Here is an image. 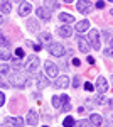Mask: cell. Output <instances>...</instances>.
<instances>
[{
  "mask_svg": "<svg viewBox=\"0 0 113 127\" xmlns=\"http://www.w3.org/2000/svg\"><path fill=\"white\" fill-rule=\"evenodd\" d=\"M10 83L14 85V87H19V88H24L30 85V81H29L25 76H24V73H14V75H10Z\"/></svg>",
  "mask_w": 113,
  "mask_h": 127,
  "instance_id": "cell-1",
  "label": "cell"
},
{
  "mask_svg": "<svg viewBox=\"0 0 113 127\" xmlns=\"http://www.w3.org/2000/svg\"><path fill=\"white\" fill-rule=\"evenodd\" d=\"M47 51H49L52 56H56V58H63V56L66 54V49H64V46H63L61 42H51V44L47 46Z\"/></svg>",
  "mask_w": 113,
  "mask_h": 127,
  "instance_id": "cell-2",
  "label": "cell"
},
{
  "mask_svg": "<svg viewBox=\"0 0 113 127\" xmlns=\"http://www.w3.org/2000/svg\"><path fill=\"white\" fill-rule=\"evenodd\" d=\"M88 39H90V44L93 49H100V32L96 29H91L88 32Z\"/></svg>",
  "mask_w": 113,
  "mask_h": 127,
  "instance_id": "cell-3",
  "label": "cell"
},
{
  "mask_svg": "<svg viewBox=\"0 0 113 127\" xmlns=\"http://www.w3.org/2000/svg\"><path fill=\"white\" fill-rule=\"evenodd\" d=\"M44 69H46L47 76H51V78H57V75H59V68H57L56 64L52 63V61H46V64H44Z\"/></svg>",
  "mask_w": 113,
  "mask_h": 127,
  "instance_id": "cell-4",
  "label": "cell"
},
{
  "mask_svg": "<svg viewBox=\"0 0 113 127\" xmlns=\"http://www.w3.org/2000/svg\"><path fill=\"white\" fill-rule=\"evenodd\" d=\"M36 85H37L39 90H44V88L49 87V80H47L46 75H42V73H37L36 75Z\"/></svg>",
  "mask_w": 113,
  "mask_h": 127,
  "instance_id": "cell-5",
  "label": "cell"
},
{
  "mask_svg": "<svg viewBox=\"0 0 113 127\" xmlns=\"http://www.w3.org/2000/svg\"><path fill=\"white\" fill-rule=\"evenodd\" d=\"M3 124L9 127H22L24 126V119L22 117H7L3 120Z\"/></svg>",
  "mask_w": 113,
  "mask_h": 127,
  "instance_id": "cell-6",
  "label": "cell"
},
{
  "mask_svg": "<svg viewBox=\"0 0 113 127\" xmlns=\"http://www.w3.org/2000/svg\"><path fill=\"white\" fill-rule=\"evenodd\" d=\"M37 66H39V58H36V56H30L29 61L25 63V69H27L29 73H34L37 69Z\"/></svg>",
  "mask_w": 113,
  "mask_h": 127,
  "instance_id": "cell-7",
  "label": "cell"
},
{
  "mask_svg": "<svg viewBox=\"0 0 113 127\" xmlns=\"http://www.w3.org/2000/svg\"><path fill=\"white\" fill-rule=\"evenodd\" d=\"M36 15H37L39 19L46 20V22L51 20V12H49L46 7H37V9H36Z\"/></svg>",
  "mask_w": 113,
  "mask_h": 127,
  "instance_id": "cell-8",
  "label": "cell"
},
{
  "mask_svg": "<svg viewBox=\"0 0 113 127\" xmlns=\"http://www.w3.org/2000/svg\"><path fill=\"white\" fill-rule=\"evenodd\" d=\"M96 88H98V92H100V95H103L108 92V83H106V80L103 76H98L96 78Z\"/></svg>",
  "mask_w": 113,
  "mask_h": 127,
  "instance_id": "cell-9",
  "label": "cell"
},
{
  "mask_svg": "<svg viewBox=\"0 0 113 127\" xmlns=\"http://www.w3.org/2000/svg\"><path fill=\"white\" fill-rule=\"evenodd\" d=\"M69 87V78H68L66 75H63V76H57L56 81H54V88H68Z\"/></svg>",
  "mask_w": 113,
  "mask_h": 127,
  "instance_id": "cell-10",
  "label": "cell"
},
{
  "mask_svg": "<svg viewBox=\"0 0 113 127\" xmlns=\"http://www.w3.org/2000/svg\"><path fill=\"white\" fill-rule=\"evenodd\" d=\"M37 122H39V114L32 108V110H29V114H27V124L29 126H37Z\"/></svg>",
  "mask_w": 113,
  "mask_h": 127,
  "instance_id": "cell-11",
  "label": "cell"
},
{
  "mask_svg": "<svg viewBox=\"0 0 113 127\" xmlns=\"http://www.w3.org/2000/svg\"><path fill=\"white\" fill-rule=\"evenodd\" d=\"M32 12V5L29 3V2H22L19 7V15L20 17H25V15H29Z\"/></svg>",
  "mask_w": 113,
  "mask_h": 127,
  "instance_id": "cell-12",
  "label": "cell"
},
{
  "mask_svg": "<svg viewBox=\"0 0 113 127\" xmlns=\"http://www.w3.org/2000/svg\"><path fill=\"white\" fill-rule=\"evenodd\" d=\"M90 41H86L85 37H78V48H79V51L81 53H85V54H88V51H90Z\"/></svg>",
  "mask_w": 113,
  "mask_h": 127,
  "instance_id": "cell-13",
  "label": "cell"
},
{
  "mask_svg": "<svg viewBox=\"0 0 113 127\" xmlns=\"http://www.w3.org/2000/svg\"><path fill=\"white\" fill-rule=\"evenodd\" d=\"M76 7H78V10H79L81 14H90V10H91V5H90L88 2H85V0L76 2Z\"/></svg>",
  "mask_w": 113,
  "mask_h": 127,
  "instance_id": "cell-14",
  "label": "cell"
},
{
  "mask_svg": "<svg viewBox=\"0 0 113 127\" xmlns=\"http://www.w3.org/2000/svg\"><path fill=\"white\" fill-rule=\"evenodd\" d=\"M73 32H74V31L71 29L69 26H61V27L57 29V34H59L61 37H71V36H73Z\"/></svg>",
  "mask_w": 113,
  "mask_h": 127,
  "instance_id": "cell-15",
  "label": "cell"
},
{
  "mask_svg": "<svg viewBox=\"0 0 113 127\" xmlns=\"http://www.w3.org/2000/svg\"><path fill=\"white\" fill-rule=\"evenodd\" d=\"M90 122H91V127H101L103 119H101L100 114H91V115H90Z\"/></svg>",
  "mask_w": 113,
  "mask_h": 127,
  "instance_id": "cell-16",
  "label": "cell"
},
{
  "mask_svg": "<svg viewBox=\"0 0 113 127\" xmlns=\"http://www.w3.org/2000/svg\"><path fill=\"white\" fill-rule=\"evenodd\" d=\"M88 27H90V20L85 19V20H79L78 24L74 26L76 32H85V31H88Z\"/></svg>",
  "mask_w": 113,
  "mask_h": 127,
  "instance_id": "cell-17",
  "label": "cell"
},
{
  "mask_svg": "<svg viewBox=\"0 0 113 127\" xmlns=\"http://www.w3.org/2000/svg\"><path fill=\"white\" fill-rule=\"evenodd\" d=\"M57 19H59V22H61V24H71V22L74 20V17H73L71 14H66V12H61Z\"/></svg>",
  "mask_w": 113,
  "mask_h": 127,
  "instance_id": "cell-18",
  "label": "cell"
},
{
  "mask_svg": "<svg viewBox=\"0 0 113 127\" xmlns=\"http://www.w3.org/2000/svg\"><path fill=\"white\" fill-rule=\"evenodd\" d=\"M27 27H29L30 32H37L39 31V22L36 19H29L27 20Z\"/></svg>",
  "mask_w": 113,
  "mask_h": 127,
  "instance_id": "cell-19",
  "label": "cell"
},
{
  "mask_svg": "<svg viewBox=\"0 0 113 127\" xmlns=\"http://www.w3.org/2000/svg\"><path fill=\"white\" fill-rule=\"evenodd\" d=\"M76 122H74V119L71 117V115H68V117H64V120H63V127H73Z\"/></svg>",
  "mask_w": 113,
  "mask_h": 127,
  "instance_id": "cell-20",
  "label": "cell"
},
{
  "mask_svg": "<svg viewBox=\"0 0 113 127\" xmlns=\"http://www.w3.org/2000/svg\"><path fill=\"white\" fill-rule=\"evenodd\" d=\"M0 5H2L0 7L2 9V14H10V2H2Z\"/></svg>",
  "mask_w": 113,
  "mask_h": 127,
  "instance_id": "cell-21",
  "label": "cell"
},
{
  "mask_svg": "<svg viewBox=\"0 0 113 127\" xmlns=\"http://www.w3.org/2000/svg\"><path fill=\"white\" fill-rule=\"evenodd\" d=\"M61 103H63V100H61V97H52V107H56V108H59L61 107Z\"/></svg>",
  "mask_w": 113,
  "mask_h": 127,
  "instance_id": "cell-22",
  "label": "cell"
},
{
  "mask_svg": "<svg viewBox=\"0 0 113 127\" xmlns=\"http://www.w3.org/2000/svg\"><path fill=\"white\" fill-rule=\"evenodd\" d=\"M44 5H46V9H57L59 5H61V2H44Z\"/></svg>",
  "mask_w": 113,
  "mask_h": 127,
  "instance_id": "cell-23",
  "label": "cell"
},
{
  "mask_svg": "<svg viewBox=\"0 0 113 127\" xmlns=\"http://www.w3.org/2000/svg\"><path fill=\"white\" fill-rule=\"evenodd\" d=\"M39 37H41V41H44V42H51V34H49V32L39 34Z\"/></svg>",
  "mask_w": 113,
  "mask_h": 127,
  "instance_id": "cell-24",
  "label": "cell"
},
{
  "mask_svg": "<svg viewBox=\"0 0 113 127\" xmlns=\"http://www.w3.org/2000/svg\"><path fill=\"white\" fill-rule=\"evenodd\" d=\"M0 41H2V48H3V49H5V48H9V46H10L9 39H7V37H5V36H3V34H2V36H0Z\"/></svg>",
  "mask_w": 113,
  "mask_h": 127,
  "instance_id": "cell-25",
  "label": "cell"
},
{
  "mask_svg": "<svg viewBox=\"0 0 113 127\" xmlns=\"http://www.w3.org/2000/svg\"><path fill=\"white\" fill-rule=\"evenodd\" d=\"M76 126L78 127H91V122L90 120H79V122H76Z\"/></svg>",
  "mask_w": 113,
  "mask_h": 127,
  "instance_id": "cell-26",
  "label": "cell"
},
{
  "mask_svg": "<svg viewBox=\"0 0 113 127\" xmlns=\"http://www.w3.org/2000/svg\"><path fill=\"white\" fill-rule=\"evenodd\" d=\"M25 44H27V46H30L32 49H36V51H41V49H42V46H41V44H34V42H30V41H25Z\"/></svg>",
  "mask_w": 113,
  "mask_h": 127,
  "instance_id": "cell-27",
  "label": "cell"
},
{
  "mask_svg": "<svg viewBox=\"0 0 113 127\" xmlns=\"http://www.w3.org/2000/svg\"><path fill=\"white\" fill-rule=\"evenodd\" d=\"M7 59H10V53L3 49V51H2V61H7Z\"/></svg>",
  "mask_w": 113,
  "mask_h": 127,
  "instance_id": "cell-28",
  "label": "cell"
},
{
  "mask_svg": "<svg viewBox=\"0 0 113 127\" xmlns=\"http://www.w3.org/2000/svg\"><path fill=\"white\" fill-rule=\"evenodd\" d=\"M15 58H19V59H22V58H24V51H22L20 48H17V49H15Z\"/></svg>",
  "mask_w": 113,
  "mask_h": 127,
  "instance_id": "cell-29",
  "label": "cell"
},
{
  "mask_svg": "<svg viewBox=\"0 0 113 127\" xmlns=\"http://www.w3.org/2000/svg\"><path fill=\"white\" fill-rule=\"evenodd\" d=\"M93 85H91V83H90V81H86V83H85V90H86V92H93Z\"/></svg>",
  "mask_w": 113,
  "mask_h": 127,
  "instance_id": "cell-30",
  "label": "cell"
},
{
  "mask_svg": "<svg viewBox=\"0 0 113 127\" xmlns=\"http://www.w3.org/2000/svg\"><path fill=\"white\" fill-rule=\"evenodd\" d=\"M12 64H14V68H22V63L19 61V58L14 59V63H12Z\"/></svg>",
  "mask_w": 113,
  "mask_h": 127,
  "instance_id": "cell-31",
  "label": "cell"
},
{
  "mask_svg": "<svg viewBox=\"0 0 113 127\" xmlns=\"http://www.w3.org/2000/svg\"><path fill=\"white\" fill-rule=\"evenodd\" d=\"M9 71H10V69H9V66H5V64H2V75H3V76H5V75H7Z\"/></svg>",
  "mask_w": 113,
  "mask_h": 127,
  "instance_id": "cell-32",
  "label": "cell"
},
{
  "mask_svg": "<svg viewBox=\"0 0 113 127\" xmlns=\"http://www.w3.org/2000/svg\"><path fill=\"white\" fill-rule=\"evenodd\" d=\"M71 63H73V66H79V63H81V61H79L78 58H73V59H71Z\"/></svg>",
  "mask_w": 113,
  "mask_h": 127,
  "instance_id": "cell-33",
  "label": "cell"
},
{
  "mask_svg": "<svg viewBox=\"0 0 113 127\" xmlns=\"http://www.w3.org/2000/svg\"><path fill=\"white\" fill-rule=\"evenodd\" d=\"M94 7H96V9H103V7H105V2H96V3H94Z\"/></svg>",
  "mask_w": 113,
  "mask_h": 127,
  "instance_id": "cell-34",
  "label": "cell"
},
{
  "mask_svg": "<svg viewBox=\"0 0 113 127\" xmlns=\"http://www.w3.org/2000/svg\"><path fill=\"white\" fill-rule=\"evenodd\" d=\"M105 54H106V56H112V58H113V48H112V49H105Z\"/></svg>",
  "mask_w": 113,
  "mask_h": 127,
  "instance_id": "cell-35",
  "label": "cell"
},
{
  "mask_svg": "<svg viewBox=\"0 0 113 127\" xmlns=\"http://www.w3.org/2000/svg\"><path fill=\"white\" fill-rule=\"evenodd\" d=\"M105 103H106V105H108L110 108H113V98H108V100H106Z\"/></svg>",
  "mask_w": 113,
  "mask_h": 127,
  "instance_id": "cell-36",
  "label": "cell"
},
{
  "mask_svg": "<svg viewBox=\"0 0 113 127\" xmlns=\"http://www.w3.org/2000/svg\"><path fill=\"white\" fill-rule=\"evenodd\" d=\"M61 100H63V103H69V97H68V95H63Z\"/></svg>",
  "mask_w": 113,
  "mask_h": 127,
  "instance_id": "cell-37",
  "label": "cell"
},
{
  "mask_svg": "<svg viewBox=\"0 0 113 127\" xmlns=\"http://www.w3.org/2000/svg\"><path fill=\"white\" fill-rule=\"evenodd\" d=\"M73 85H74V88L79 85V76H74V80H73Z\"/></svg>",
  "mask_w": 113,
  "mask_h": 127,
  "instance_id": "cell-38",
  "label": "cell"
},
{
  "mask_svg": "<svg viewBox=\"0 0 113 127\" xmlns=\"http://www.w3.org/2000/svg\"><path fill=\"white\" fill-rule=\"evenodd\" d=\"M86 59H88V63H90V64H94V58H93V56H90V54H88V58H86Z\"/></svg>",
  "mask_w": 113,
  "mask_h": 127,
  "instance_id": "cell-39",
  "label": "cell"
},
{
  "mask_svg": "<svg viewBox=\"0 0 113 127\" xmlns=\"http://www.w3.org/2000/svg\"><path fill=\"white\" fill-rule=\"evenodd\" d=\"M3 103H5V95L0 93V105H3Z\"/></svg>",
  "mask_w": 113,
  "mask_h": 127,
  "instance_id": "cell-40",
  "label": "cell"
},
{
  "mask_svg": "<svg viewBox=\"0 0 113 127\" xmlns=\"http://www.w3.org/2000/svg\"><path fill=\"white\" fill-rule=\"evenodd\" d=\"M63 110H64V112H68V110H71V105H69V103H64V107H63Z\"/></svg>",
  "mask_w": 113,
  "mask_h": 127,
  "instance_id": "cell-41",
  "label": "cell"
},
{
  "mask_svg": "<svg viewBox=\"0 0 113 127\" xmlns=\"http://www.w3.org/2000/svg\"><path fill=\"white\" fill-rule=\"evenodd\" d=\"M103 127H113V124H112V122H105Z\"/></svg>",
  "mask_w": 113,
  "mask_h": 127,
  "instance_id": "cell-42",
  "label": "cell"
},
{
  "mask_svg": "<svg viewBox=\"0 0 113 127\" xmlns=\"http://www.w3.org/2000/svg\"><path fill=\"white\" fill-rule=\"evenodd\" d=\"M112 48H113V37H112Z\"/></svg>",
  "mask_w": 113,
  "mask_h": 127,
  "instance_id": "cell-43",
  "label": "cell"
},
{
  "mask_svg": "<svg viewBox=\"0 0 113 127\" xmlns=\"http://www.w3.org/2000/svg\"><path fill=\"white\" fill-rule=\"evenodd\" d=\"M112 83H113V75H112Z\"/></svg>",
  "mask_w": 113,
  "mask_h": 127,
  "instance_id": "cell-44",
  "label": "cell"
},
{
  "mask_svg": "<svg viewBox=\"0 0 113 127\" xmlns=\"http://www.w3.org/2000/svg\"><path fill=\"white\" fill-rule=\"evenodd\" d=\"M112 15H113V9H112Z\"/></svg>",
  "mask_w": 113,
  "mask_h": 127,
  "instance_id": "cell-45",
  "label": "cell"
},
{
  "mask_svg": "<svg viewBox=\"0 0 113 127\" xmlns=\"http://www.w3.org/2000/svg\"><path fill=\"white\" fill-rule=\"evenodd\" d=\"M44 127H47V126H44Z\"/></svg>",
  "mask_w": 113,
  "mask_h": 127,
  "instance_id": "cell-46",
  "label": "cell"
}]
</instances>
